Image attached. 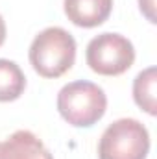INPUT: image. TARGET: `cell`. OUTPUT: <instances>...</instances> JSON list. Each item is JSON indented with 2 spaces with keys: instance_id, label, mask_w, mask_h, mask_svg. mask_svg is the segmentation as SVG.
I'll return each instance as SVG.
<instances>
[{
  "instance_id": "1",
  "label": "cell",
  "mask_w": 157,
  "mask_h": 159,
  "mask_svg": "<svg viewBox=\"0 0 157 159\" xmlns=\"http://www.w3.org/2000/svg\"><path fill=\"white\" fill-rule=\"evenodd\" d=\"M76 59L74 37L57 26L43 30L30 46V63L43 78H59L72 69Z\"/></svg>"
},
{
  "instance_id": "2",
  "label": "cell",
  "mask_w": 157,
  "mask_h": 159,
  "mask_svg": "<svg viewBox=\"0 0 157 159\" xmlns=\"http://www.w3.org/2000/svg\"><path fill=\"white\" fill-rule=\"evenodd\" d=\"M107 96L102 87L92 81L78 80L65 85L57 94V109L61 117L76 128H91L104 117Z\"/></svg>"
},
{
  "instance_id": "3",
  "label": "cell",
  "mask_w": 157,
  "mask_h": 159,
  "mask_svg": "<svg viewBox=\"0 0 157 159\" xmlns=\"http://www.w3.org/2000/svg\"><path fill=\"white\" fill-rule=\"evenodd\" d=\"M150 150L148 129L135 119L115 120L102 133L98 144L100 159H146Z\"/></svg>"
},
{
  "instance_id": "4",
  "label": "cell",
  "mask_w": 157,
  "mask_h": 159,
  "mask_svg": "<svg viewBox=\"0 0 157 159\" xmlns=\"http://www.w3.org/2000/svg\"><path fill=\"white\" fill-rule=\"evenodd\" d=\"M85 59L96 74L118 76L133 65L135 48L120 34H102L87 44Z\"/></svg>"
},
{
  "instance_id": "5",
  "label": "cell",
  "mask_w": 157,
  "mask_h": 159,
  "mask_svg": "<svg viewBox=\"0 0 157 159\" xmlns=\"http://www.w3.org/2000/svg\"><path fill=\"white\" fill-rule=\"evenodd\" d=\"M0 159H54L37 135L19 129L0 143Z\"/></svg>"
},
{
  "instance_id": "6",
  "label": "cell",
  "mask_w": 157,
  "mask_h": 159,
  "mask_svg": "<svg viewBox=\"0 0 157 159\" xmlns=\"http://www.w3.org/2000/svg\"><path fill=\"white\" fill-rule=\"evenodd\" d=\"M113 0H65V13L79 28H94L107 20Z\"/></svg>"
},
{
  "instance_id": "7",
  "label": "cell",
  "mask_w": 157,
  "mask_h": 159,
  "mask_svg": "<svg viewBox=\"0 0 157 159\" xmlns=\"http://www.w3.org/2000/svg\"><path fill=\"white\" fill-rule=\"evenodd\" d=\"M26 87V78L15 61L0 59V102L17 100Z\"/></svg>"
},
{
  "instance_id": "8",
  "label": "cell",
  "mask_w": 157,
  "mask_h": 159,
  "mask_svg": "<svg viewBox=\"0 0 157 159\" xmlns=\"http://www.w3.org/2000/svg\"><path fill=\"white\" fill-rule=\"evenodd\" d=\"M155 81H157V70L155 67H150L142 70L135 81H133V98L139 107H142L146 113L155 115Z\"/></svg>"
},
{
  "instance_id": "9",
  "label": "cell",
  "mask_w": 157,
  "mask_h": 159,
  "mask_svg": "<svg viewBox=\"0 0 157 159\" xmlns=\"http://www.w3.org/2000/svg\"><path fill=\"white\" fill-rule=\"evenodd\" d=\"M139 4H141V11L148 17V20L150 22H155V13H154L155 0H139Z\"/></svg>"
},
{
  "instance_id": "10",
  "label": "cell",
  "mask_w": 157,
  "mask_h": 159,
  "mask_svg": "<svg viewBox=\"0 0 157 159\" xmlns=\"http://www.w3.org/2000/svg\"><path fill=\"white\" fill-rule=\"evenodd\" d=\"M4 41H6V22H4V19L0 15V46L4 44Z\"/></svg>"
}]
</instances>
